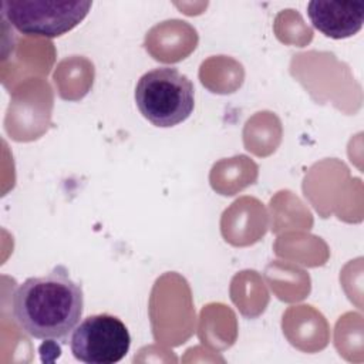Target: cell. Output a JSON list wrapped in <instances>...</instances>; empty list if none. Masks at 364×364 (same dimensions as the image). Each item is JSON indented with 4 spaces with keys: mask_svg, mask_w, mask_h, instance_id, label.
Wrapping results in <instances>:
<instances>
[{
    "mask_svg": "<svg viewBox=\"0 0 364 364\" xmlns=\"http://www.w3.org/2000/svg\"><path fill=\"white\" fill-rule=\"evenodd\" d=\"M131 346L127 326L115 316L102 313L85 317L70 337L73 355L87 364L121 361Z\"/></svg>",
    "mask_w": 364,
    "mask_h": 364,
    "instance_id": "4",
    "label": "cell"
},
{
    "mask_svg": "<svg viewBox=\"0 0 364 364\" xmlns=\"http://www.w3.org/2000/svg\"><path fill=\"white\" fill-rule=\"evenodd\" d=\"M135 102L152 125L173 127L183 122L193 111V84L173 67L154 68L138 80Z\"/></svg>",
    "mask_w": 364,
    "mask_h": 364,
    "instance_id": "2",
    "label": "cell"
},
{
    "mask_svg": "<svg viewBox=\"0 0 364 364\" xmlns=\"http://www.w3.org/2000/svg\"><path fill=\"white\" fill-rule=\"evenodd\" d=\"M307 16L316 30L341 40L358 33L364 23V1L313 0L307 4Z\"/></svg>",
    "mask_w": 364,
    "mask_h": 364,
    "instance_id": "5",
    "label": "cell"
},
{
    "mask_svg": "<svg viewBox=\"0 0 364 364\" xmlns=\"http://www.w3.org/2000/svg\"><path fill=\"white\" fill-rule=\"evenodd\" d=\"M84 294L65 266H55L44 276L28 277L11 296V314L30 337L67 341L82 316Z\"/></svg>",
    "mask_w": 364,
    "mask_h": 364,
    "instance_id": "1",
    "label": "cell"
},
{
    "mask_svg": "<svg viewBox=\"0 0 364 364\" xmlns=\"http://www.w3.org/2000/svg\"><path fill=\"white\" fill-rule=\"evenodd\" d=\"M88 0H3V17L21 34L60 37L77 27L91 9Z\"/></svg>",
    "mask_w": 364,
    "mask_h": 364,
    "instance_id": "3",
    "label": "cell"
}]
</instances>
